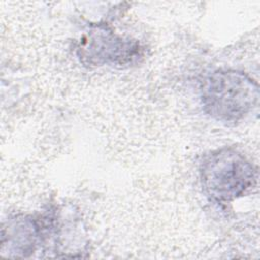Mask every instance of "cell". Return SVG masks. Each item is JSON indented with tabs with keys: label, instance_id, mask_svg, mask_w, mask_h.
<instances>
[{
	"label": "cell",
	"instance_id": "obj_2",
	"mask_svg": "<svg viewBox=\"0 0 260 260\" xmlns=\"http://www.w3.org/2000/svg\"><path fill=\"white\" fill-rule=\"evenodd\" d=\"M254 179L251 164L231 149L211 155L203 168V184L208 193L219 200L241 195L253 185Z\"/></svg>",
	"mask_w": 260,
	"mask_h": 260
},
{
	"label": "cell",
	"instance_id": "obj_1",
	"mask_svg": "<svg viewBox=\"0 0 260 260\" xmlns=\"http://www.w3.org/2000/svg\"><path fill=\"white\" fill-rule=\"evenodd\" d=\"M257 84L243 73L220 71L211 75L203 87V103L210 115L223 121H237L256 107Z\"/></svg>",
	"mask_w": 260,
	"mask_h": 260
}]
</instances>
